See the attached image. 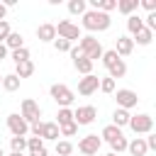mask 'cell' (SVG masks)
Returning <instances> with one entry per match:
<instances>
[{"mask_svg": "<svg viewBox=\"0 0 156 156\" xmlns=\"http://www.w3.org/2000/svg\"><path fill=\"white\" fill-rule=\"evenodd\" d=\"M110 24H112L110 15H105L100 10H85L83 12V29H88V32H105V29H110Z\"/></svg>", "mask_w": 156, "mask_h": 156, "instance_id": "obj_1", "label": "cell"}, {"mask_svg": "<svg viewBox=\"0 0 156 156\" xmlns=\"http://www.w3.org/2000/svg\"><path fill=\"white\" fill-rule=\"evenodd\" d=\"M49 95H51V100H54L58 107H68V105L76 100V93H73L66 83H54V85L49 88Z\"/></svg>", "mask_w": 156, "mask_h": 156, "instance_id": "obj_2", "label": "cell"}, {"mask_svg": "<svg viewBox=\"0 0 156 156\" xmlns=\"http://www.w3.org/2000/svg\"><path fill=\"white\" fill-rule=\"evenodd\" d=\"M127 127H129L134 134H151V129H154V117H151V115H146V112L132 115Z\"/></svg>", "mask_w": 156, "mask_h": 156, "instance_id": "obj_3", "label": "cell"}, {"mask_svg": "<svg viewBox=\"0 0 156 156\" xmlns=\"http://www.w3.org/2000/svg\"><path fill=\"white\" fill-rule=\"evenodd\" d=\"M20 117H22L27 124H34V122H39V117H41V107L37 105V100H32V98H24V100H22V105H20Z\"/></svg>", "mask_w": 156, "mask_h": 156, "instance_id": "obj_4", "label": "cell"}, {"mask_svg": "<svg viewBox=\"0 0 156 156\" xmlns=\"http://www.w3.org/2000/svg\"><path fill=\"white\" fill-rule=\"evenodd\" d=\"M56 34H58V39H66V41H78L83 34H80V27L78 24H73V22H68V20H61L58 24H56Z\"/></svg>", "mask_w": 156, "mask_h": 156, "instance_id": "obj_5", "label": "cell"}, {"mask_svg": "<svg viewBox=\"0 0 156 156\" xmlns=\"http://www.w3.org/2000/svg\"><path fill=\"white\" fill-rule=\"evenodd\" d=\"M100 146H102V139H100L98 134H85V136L78 141V151H80L83 156H95V154L100 151Z\"/></svg>", "mask_w": 156, "mask_h": 156, "instance_id": "obj_6", "label": "cell"}, {"mask_svg": "<svg viewBox=\"0 0 156 156\" xmlns=\"http://www.w3.org/2000/svg\"><path fill=\"white\" fill-rule=\"evenodd\" d=\"M115 100H117V107H122V110H132V107H136V102H139L136 93L129 90V88H119V90L115 93Z\"/></svg>", "mask_w": 156, "mask_h": 156, "instance_id": "obj_7", "label": "cell"}, {"mask_svg": "<svg viewBox=\"0 0 156 156\" xmlns=\"http://www.w3.org/2000/svg\"><path fill=\"white\" fill-rule=\"evenodd\" d=\"M98 117V110L93 105H80L78 110H73V122L80 127V124H93Z\"/></svg>", "mask_w": 156, "mask_h": 156, "instance_id": "obj_8", "label": "cell"}, {"mask_svg": "<svg viewBox=\"0 0 156 156\" xmlns=\"http://www.w3.org/2000/svg\"><path fill=\"white\" fill-rule=\"evenodd\" d=\"M7 129L12 136H24L29 132V124L20 117V112H12V115H7Z\"/></svg>", "mask_w": 156, "mask_h": 156, "instance_id": "obj_9", "label": "cell"}, {"mask_svg": "<svg viewBox=\"0 0 156 156\" xmlns=\"http://www.w3.org/2000/svg\"><path fill=\"white\" fill-rule=\"evenodd\" d=\"M98 88H100V78H98L95 73L83 76V78L78 80V93H80V95H93Z\"/></svg>", "mask_w": 156, "mask_h": 156, "instance_id": "obj_10", "label": "cell"}, {"mask_svg": "<svg viewBox=\"0 0 156 156\" xmlns=\"http://www.w3.org/2000/svg\"><path fill=\"white\" fill-rule=\"evenodd\" d=\"M58 124L56 122H41L39 127V139H49V141H58Z\"/></svg>", "mask_w": 156, "mask_h": 156, "instance_id": "obj_11", "label": "cell"}, {"mask_svg": "<svg viewBox=\"0 0 156 156\" xmlns=\"http://www.w3.org/2000/svg\"><path fill=\"white\" fill-rule=\"evenodd\" d=\"M37 39L39 41H54L56 39V24H51V22L39 24L37 27Z\"/></svg>", "mask_w": 156, "mask_h": 156, "instance_id": "obj_12", "label": "cell"}, {"mask_svg": "<svg viewBox=\"0 0 156 156\" xmlns=\"http://www.w3.org/2000/svg\"><path fill=\"white\" fill-rule=\"evenodd\" d=\"M115 51H117L119 58H122V56H129V54L134 51V41H132V37H117V46H115Z\"/></svg>", "mask_w": 156, "mask_h": 156, "instance_id": "obj_13", "label": "cell"}, {"mask_svg": "<svg viewBox=\"0 0 156 156\" xmlns=\"http://www.w3.org/2000/svg\"><path fill=\"white\" fill-rule=\"evenodd\" d=\"M127 151L132 154V156H146V141H144V136H134L129 144H127Z\"/></svg>", "mask_w": 156, "mask_h": 156, "instance_id": "obj_14", "label": "cell"}, {"mask_svg": "<svg viewBox=\"0 0 156 156\" xmlns=\"http://www.w3.org/2000/svg\"><path fill=\"white\" fill-rule=\"evenodd\" d=\"M34 73V63H32V58L29 61H22V63H15V76L22 80V78H29Z\"/></svg>", "mask_w": 156, "mask_h": 156, "instance_id": "obj_15", "label": "cell"}, {"mask_svg": "<svg viewBox=\"0 0 156 156\" xmlns=\"http://www.w3.org/2000/svg\"><path fill=\"white\" fill-rule=\"evenodd\" d=\"M129 117H132V115H129V110H122V107H117V110L112 112V124L122 129V127H127V124H129Z\"/></svg>", "mask_w": 156, "mask_h": 156, "instance_id": "obj_16", "label": "cell"}, {"mask_svg": "<svg viewBox=\"0 0 156 156\" xmlns=\"http://www.w3.org/2000/svg\"><path fill=\"white\" fill-rule=\"evenodd\" d=\"M73 68L83 76H90L93 73V61H88L85 56H78V58H73Z\"/></svg>", "mask_w": 156, "mask_h": 156, "instance_id": "obj_17", "label": "cell"}, {"mask_svg": "<svg viewBox=\"0 0 156 156\" xmlns=\"http://www.w3.org/2000/svg\"><path fill=\"white\" fill-rule=\"evenodd\" d=\"M24 46V37L20 34V32H10V37L5 39V49H22Z\"/></svg>", "mask_w": 156, "mask_h": 156, "instance_id": "obj_18", "label": "cell"}, {"mask_svg": "<svg viewBox=\"0 0 156 156\" xmlns=\"http://www.w3.org/2000/svg\"><path fill=\"white\" fill-rule=\"evenodd\" d=\"M20 83H22V80H20L15 73H7V76H2V83H0V85H2L7 93H15V90H20Z\"/></svg>", "mask_w": 156, "mask_h": 156, "instance_id": "obj_19", "label": "cell"}, {"mask_svg": "<svg viewBox=\"0 0 156 156\" xmlns=\"http://www.w3.org/2000/svg\"><path fill=\"white\" fill-rule=\"evenodd\" d=\"M139 7V0H117V10L122 12V15H134V10Z\"/></svg>", "mask_w": 156, "mask_h": 156, "instance_id": "obj_20", "label": "cell"}, {"mask_svg": "<svg viewBox=\"0 0 156 156\" xmlns=\"http://www.w3.org/2000/svg\"><path fill=\"white\" fill-rule=\"evenodd\" d=\"M151 39H154V32H149L146 27H141V29L134 34V39H132V41H136L139 46H149V44H151Z\"/></svg>", "mask_w": 156, "mask_h": 156, "instance_id": "obj_21", "label": "cell"}, {"mask_svg": "<svg viewBox=\"0 0 156 156\" xmlns=\"http://www.w3.org/2000/svg\"><path fill=\"white\" fill-rule=\"evenodd\" d=\"M117 136H122V129H119V127H115V124H107V127H102V134H100V139H105V141L110 144V141H115Z\"/></svg>", "mask_w": 156, "mask_h": 156, "instance_id": "obj_22", "label": "cell"}, {"mask_svg": "<svg viewBox=\"0 0 156 156\" xmlns=\"http://www.w3.org/2000/svg\"><path fill=\"white\" fill-rule=\"evenodd\" d=\"M107 73H110L107 78H112V80H115V78H124V76H127V63L119 58V61H117L112 68H107Z\"/></svg>", "mask_w": 156, "mask_h": 156, "instance_id": "obj_23", "label": "cell"}, {"mask_svg": "<svg viewBox=\"0 0 156 156\" xmlns=\"http://www.w3.org/2000/svg\"><path fill=\"white\" fill-rule=\"evenodd\" d=\"M71 122H73V110L71 107H61L56 112V124L63 127V124H71Z\"/></svg>", "mask_w": 156, "mask_h": 156, "instance_id": "obj_24", "label": "cell"}, {"mask_svg": "<svg viewBox=\"0 0 156 156\" xmlns=\"http://www.w3.org/2000/svg\"><path fill=\"white\" fill-rule=\"evenodd\" d=\"M141 27H144V20H141L139 15H129V17H127V29H129V34H132V37H134Z\"/></svg>", "mask_w": 156, "mask_h": 156, "instance_id": "obj_25", "label": "cell"}, {"mask_svg": "<svg viewBox=\"0 0 156 156\" xmlns=\"http://www.w3.org/2000/svg\"><path fill=\"white\" fill-rule=\"evenodd\" d=\"M100 61H102V66H105V68H112V66L119 61V56H117V51H115V49H107V51H102V58H100Z\"/></svg>", "mask_w": 156, "mask_h": 156, "instance_id": "obj_26", "label": "cell"}, {"mask_svg": "<svg viewBox=\"0 0 156 156\" xmlns=\"http://www.w3.org/2000/svg\"><path fill=\"white\" fill-rule=\"evenodd\" d=\"M10 146L15 154H24L27 149V136H10Z\"/></svg>", "mask_w": 156, "mask_h": 156, "instance_id": "obj_27", "label": "cell"}, {"mask_svg": "<svg viewBox=\"0 0 156 156\" xmlns=\"http://www.w3.org/2000/svg\"><path fill=\"white\" fill-rule=\"evenodd\" d=\"M71 154H73V144L68 139L56 141V156H71Z\"/></svg>", "mask_w": 156, "mask_h": 156, "instance_id": "obj_28", "label": "cell"}, {"mask_svg": "<svg viewBox=\"0 0 156 156\" xmlns=\"http://www.w3.org/2000/svg\"><path fill=\"white\" fill-rule=\"evenodd\" d=\"M127 144H129V141H127V136H124V134H122V136H117L115 141H110V146H112V154H117V156H119L122 151H127Z\"/></svg>", "mask_w": 156, "mask_h": 156, "instance_id": "obj_29", "label": "cell"}, {"mask_svg": "<svg viewBox=\"0 0 156 156\" xmlns=\"http://www.w3.org/2000/svg\"><path fill=\"white\" fill-rule=\"evenodd\" d=\"M68 12L83 17V12H85V0H68Z\"/></svg>", "mask_w": 156, "mask_h": 156, "instance_id": "obj_30", "label": "cell"}, {"mask_svg": "<svg viewBox=\"0 0 156 156\" xmlns=\"http://www.w3.org/2000/svg\"><path fill=\"white\" fill-rule=\"evenodd\" d=\"M39 149H44V139H39V136H29V139H27V151L34 154V151H39Z\"/></svg>", "mask_w": 156, "mask_h": 156, "instance_id": "obj_31", "label": "cell"}, {"mask_svg": "<svg viewBox=\"0 0 156 156\" xmlns=\"http://www.w3.org/2000/svg\"><path fill=\"white\" fill-rule=\"evenodd\" d=\"M12 58H15V63L29 61V49H27V46H22V49H15V51H12Z\"/></svg>", "mask_w": 156, "mask_h": 156, "instance_id": "obj_32", "label": "cell"}, {"mask_svg": "<svg viewBox=\"0 0 156 156\" xmlns=\"http://www.w3.org/2000/svg\"><path fill=\"white\" fill-rule=\"evenodd\" d=\"M78 132V124L76 122H71V124H63V127H58V134L61 136H73Z\"/></svg>", "mask_w": 156, "mask_h": 156, "instance_id": "obj_33", "label": "cell"}, {"mask_svg": "<svg viewBox=\"0 0 156 156\" xmlns=\"http://www.w3.org/2000/svg\"><path fill=\"white\" fill-rule=\"evenodd\" d=\"M10 32H12L10 29V22L7 20H0V44H5V39L10 37Z\"/></svg>", "mask_w": 156, "mask_h": 156, "instance_id": "obj_34", "label": "cell"}, {"mask_svg": "<svg viewBox=\"0 0 156 156\" xmlns=\"http://www.w3.org/2000/svg\"><path fill=\"white\" fill-rule=\"evenodd\" d=\"M100 90L102 93H115V80L112 78H100Z\"/></svg>", "mask_w": 156, "mask_h": 156, "instance_id": "obj_35", "label": "cell"}, {"mask_svg": "<svg viewBox=\"0 0 156 156\" xmlns=\"http://www.w3.org/2000/svg\"><path fill=\"white\" fill-rule=\"evenodd\" d=\"M71 41H66V39H54V49L56 51H71Z\"/></svg>", "mask_w": 156, "mask_h": 156, "instance_id": "obj_36", "label": "cell"}, {"mask_svg": "<svg viewBox=\"0 0 156 156\" xmlns=\"http://www.w3.org/2000/svg\"><path fill=\"white\" fill-rule=\"evenodd\" d=\"M139 5H141L146 12H156V0H141Z\"/></svg>", "mask_w": 156, "mask_h": 156, "instance_id": "obj_37", "label": "cell"}, {"mask_svg": "<svg viewBox=\"0 0 156 156\" xmlns=\"http://www.w3.org/2000/svg\"><path fill=\"white\" fill-rule=\"evenodd\" d=\"M144 141H146V149H154L156 151V134H149Z\"/></svg>", "mask_w": 156, "mask_h": 156, "instance_id": "obj_38", "label": "cell"}, {"mask_svg": "<svg viewBox=\"0 0 156 156\" xmlns=\"http://www.w3.org/2000/svg\"><path fill=\"white\" fill-rule=\"evenodd\" d=\"M29 156H49V151H46V149H39V151H34V154H29Z\"/></svg>", "mask_w": 156, "mask_h": 156, "instance_id": "obj_39", "label": "cell"}, {"mask_svg": "<svg viewBox=\"0 0 156 156\" xmlns=\"http://www.w3.org/2000/svg\"><path fill=\"white\" fill-rule=\"evenodd\" d=\"M2 5H5V10H7V7H15V5H17V0H5Z\"/></svg>", "mask_w": 156, "mask_h": 156, "instance_id": "obj_40", "label": "cell"}, {"mask_svg": "<svg viewBox=\"0 0 156 156\" xmlns=\"http://www.w3.org/2000/svg\"><path fill=\"white\" fill-rule=\"evenodd\" d=\"M7 56V49H5V44H0V61Z\"/></svg>", "mask_w": 156, "mask_h": 156, "instance_id": "obj_41", "label": "cell"}, {"mask_svg": "<svg viewBox=\"0 0 156 156\" xmlns=\"http://www.w3.org/2000/svg\"><path fill=\"white\" fill-rule=\"evenodd\" d=\"M5 15H7V10H5V5L0 2V20H5Z\"/></svg>", "mask_w": 156, "mask_h": 156, "instance_id": "obj_42", "label": "cell"}, {"mask_svg": "<svg viewBox=\"0 0 156 156\" xmlns=\"http://www.w3.org/2000/svg\"><path fill=\"white\" fill-rule=\"evenodd\" d=\"M10 156H24V154H15V151H12V154H10Z\"/></svg>", "mask_w": 156, "mask_h": 156, "instance_id": "obj_43", "label": "cell"}, {"mask_svg": "<svg viewBox=\"0 0 156 156\" xmlns=\"http://www.w3.org/2000/svg\"><path fill=\"white\" fill-rule=\"evenodd\" d=\"M105 156H117V154H112V151H110V154H105Z\"/></svg>", "mask_w": 156, "mask_h": 156, "instance_id": "obj_44", "label": "cell"}, {"mask_svg": "<svg viewBox=\"0 0 156 156\" xmlns=\"http://www.w3.org/2000/svg\"><path fill=\"white\" fill-rule=\"evenodd\" d=\"M0 156H5V151H2V146H0Z\"/></svg>", "mask_w": 156, "mask_h": 156, "instance_id": "obj_45", "label": "cell"}, {"mask_svg": "<svg viewBox=\"0 0 156 156\" xmlns=\"http://www.w3.org/2000/svg\"><path fill=\"white\" fill-rule=\"evenodd\" d=\"M0 83H2V73H0Z\"/></svg>", "mask_w": 156, "mask_h": 156, "instance_id": "obj_46", "label": "cell"}]
</instances>
